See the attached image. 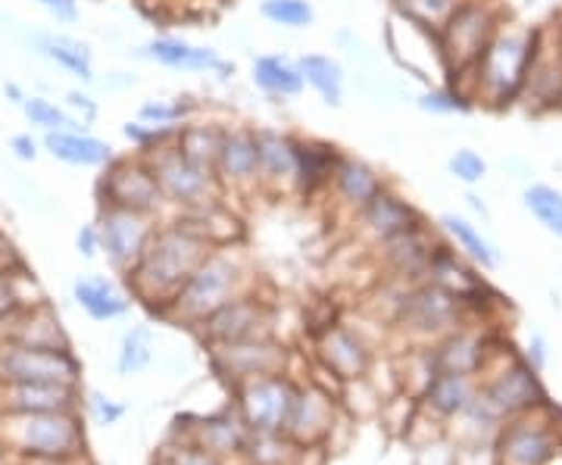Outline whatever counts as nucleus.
Masks as SVG:
<instances>
[{
    "label": "nucleus",
    "instance_id": "obj_1",
    "mask_svg": "<svg viewBox=\"0 0 562 465\" xmlns=\"http://www.w3.org/2000/svg\"><path fill=\"white\" fill-rule=\"evenodd\" d=\"M213 247L220 243L203 231V225L194 216L179 213L172 223H157L140 260L125 279L140 300L169 306Z\"/></svg>",
    "mask_w": 562,
    "mask_h": 465
},
{
    "label": "nucleus",
    "instance_id": "obj_2",
    "mask_svg": "<svg viewBox=\"0 0 562 465\" xmlns=\"http://www.w3.org/2000/svg\"><path fill=\"white\" fill-rule=\"evenodd\" d=\"M538 41H541V25H528L509 16L457 91L465 94L472 106H484L494 113H506L519 106Z\"/></svg>",
    "mask_w": 562,
    "mask_h": 465
},
{
    "label": "nucleus",
    "instance_id": "obj_3",
    "mask_svg": "<svg viewBox=\"0 0 562 465\" xmlns=\"http://www.w3.org/2000/svg\"><path fill=\"white\" fill-rule=\"evenodd\" d=\"M509 7L503 0H465L460 10L443 22L438 32V54H441L443 81L460 88L482 60L491 38L503 22L509 20Z\"/></svg>",
    "mask_w": 562,
    "mask_h": 465
},
{
    "label": "nucleus",
    "instance_id": "obj_4",
    "mask_svg": "<svg viewBox=\"0 0 562 465\" xmlns=\"http://www.w3.org/2000/svg\"><path fill=\"white\" fill-rule=\"evenodd\" d=\"M154 179L160 184V194L166 206L179 209V213H201L210 209L225 197L220 182L210 169H203L198 162H191L181 154L176 144H162L150 154H140Z\"/></svg>",
    "mask_w": 562,
    "mask_h": 465
},
{
    "label": "nucleus",
    "instance_id": "obj_5",
    "mask_svg": "<svg viewBox=\"0 0 562 465\" xmlns=\"http://www.w3.org/2000/svg\"><path fill=\"white\" fill-rule=\"evenodd\" d=\"M238 284H241V265L235 260V253H228V247H213L206 260L194 269V275L176 294L169 309H176L188 322L201 325L216 309L238 297Z\"/></svg>",
    "mask_w": 562,
    "mask_h": 465
},
{
    "label": "nucleus",
    "instance_id": "obj_6",
    "mask_svg": "<svg viewBox=\"0 0 562 465\" xmlns=\"http://www.w3.org/2000/svg\"><path fill=\"white\" fill-rule=\"evenodd\" d=\"M7 444L35 460H69L81 450V428L69 412H7Z\"/></svg>",
    "mask_w": 562,
    "mask_h": 465
},
{
    "label": "nucleus",
    "instance_id": "obj_7",
    "mask_svg": "<svg viewBox=\"0 0 562 465\" xmlns=\"http://www.w3.org/2000/svg\"><path fill=\"white\" fill-rule=\"evenodd\" d=\"M98 201H101V206L135 209V213H147L157 219L166 209L160 184L154 179L147 160L135 150L128 157H113L103 166L101 179H98Z\"/></svg>",
    "mask_w": 562,
    "mask_h": 465
},
{
    "label": "nucleus",
    "instance_id": "obj_8",
    "mask_svg": "<svg viewBox=\"0 0 562 465\" xmlns=\"http://www.w3.org/2000/svg\"><path fill=\"white\" fill-rule=\"evenodd\" d=\"M157 216L147 213H135V209H120V206H101L98 213V238H101L103 257L110 265L128 275L135 263L140 260L144 247L150 241L154 228H157Z\"/></svg>",
    "mask_w": 562,
    "mask_h": 465
},
{
    "label": "nucleus",
    "instance_id": "obj_9",
    "mask_svg": "<svg viewBox=\"0 0 562 465\" xmlns=\"http://www.w3.org/2000/svg\"><path fill=\"white\" fill-rule=\"evenodd\" d=\"M13 382L76 385L79 363L69 353V347H32L10 341L0 350V385H13Z\"/></svg>",
    "mask_w": 562,
    "mask_h": 465
},
{
    "label": "nucleus",
    "instance_id": "obj_10",
    "mask_svg": "<svg viewBox=\"0 0 562 465\" xmlns=\"http://www.w3.org/2000/svg\"><path fill=\"white\" fill-rule=\"evenodd\" d=\"M222 194H254L260 191V154H257V125L225 122L220 157L213 166Z\"/></svg>",
    "mask_w": 562,
    "mask_h": 465
},
{
    "label": "nucleus",
    "instance_id": "obj_11",
    "mask_svg": "<svg viewBox=\"0 0 562 465\" xmlns=\"http://www.w3.org/2000/svg\"><path fill=\"white\" fill-rule=\"evenodd\" d=\"M138 57L147 63H157L169 72H188V76H216L220 81L235 79L238 66L225 60L216 47L194 44L181 35H154L147 44L138 47Z\"/></svg>",
    "mask_w": 562,
    "mask_h": 465
},
{
    "label": "nucleus",
    "instance_id": "obj_12",
    "mask_svg": "<svg viewBox=\"0 0 562 465\" xmlns=\"http://www.w3.org/2000/svg\"><path fill=\"white\" fill-rule=\"evenodd\" d=\"M519 106L528 116H557V113H562V57L547 22L541 25V41H538L535 60L528 69Z\"/></svg>",
    "mask_w": 562,
    "mask_h": 465
},
{
    "label": "nucleus",
    "instance_id": "obj_13",
    "mask_svg": "<svg viewBox=\"0 0 562 465\" xmlns=\"http://www.w3.org/2000/svg\"><path fill=\"white\" fill-rule=\"evenodd\" d=\"M257 154H260L262 191H294L301 135L281 125H257Z\"/></svg>",
    "mask_w": 562,
    "mask_h": 465
},
{
    "label": "nucleus",
    "instance_id": "obj_14",
    "mask_svg": "<svg viewBox=\"0 0 562 465\" xmlns=\"http://www.w3.org/2000/svg\"><path fill=\"white\" fill-rule=\"evenodd\" d=\"M460 306L462 297L457 291L438 282H422L403 294L397 316L403 325H409L416 331H441L460 319Z\"/></svg>",
    "mask_w": 562,
    "mask_h": 465
},
{
    "label": "nucleus",
    "instance_id": "obj_15",
    "mask_svg": "<svg viewBox=\"0 0 562 465\" xmlns=\"http://www.w3.org/2000/svg\"><path fill=\"white\" fill-rule=\"evenodd\" d=\"M384 188H387V179L379 166H372L366 157L341 150V157L335 162V172H331V182H328L331 201L357 216L375 194H382Z\"/></svg>",
    "mask_w": 562,
    "mask_h": 465
},
{
    "label": "nucleus",
    "instance_id": "obj_16",
    "mask_svg": "<svg viewBox=\"0 0 562 465\" xmlns=\"http://www.w3.org/2000/svg\"><path fill=\"white\" fill-rule=\"evenodd\" d=\"M357 219H360L362 231L379 243L391 241V238H397L403 231L425 223L419 206L409 197H403L401 191H394L391 184L384 188L382 194H375L372 201L362 206L360 213H357Z\"/></svg>",
    "mask_w": 562,
    "mask_h": 465
},
{
    "label": "nucleus",
    "instance_id": "obj_17",
    "mask_svg": "<svg viewBox=\"0 0 562 465\" xmlns=\"http://www.w3.org/2000/svg\"><path fill=\"white\" fill-rule=\"evenodd\" d=\"M206 334L216 341V344H241V341H257L262 338L266 325H269V309L260 300H250V297H235L228 304L216 309L206 322Z\"/></svg>",
    "mask_w": 562,
    "mask_h": 465
},
{
    "label": "nucleus",
    "instance_id": "obj_18",
    "mask_svg": "<svg viewBox=\"0 0 562 465\" xmlns=\"http://www.w3.org/2000/svg\"><path fill=\"white\" fill-rule=\"evenodd\" d=\"M41 147L54 157V160L76 166V169H103L106 162L116 157L113 144L103 141L91 132H44Z\"/></svg>",
    "mask_w": 562,
    "mask_h": 465
},
{
    "label": "nucleus",
    "instance_id": "obj_19",
    "mask_svg": "<svg viewBox=\"0 0 562 465\" xmlns=\"http://www.w3.org/2000/svg\"><path fill=\"white\" fill-rule=\"evenodd\" d=\"M341 157V147L325 138H313V135H301V157H297V182L294 191L313 201L319 194H328V182L335 172V162Z\"/></svg>",
    "mask_w": 562,
    "mask_h": 465
},
{
    "label": "nucleus",
    "instance_id": "obj_20",
    "mask_svg": "<svg viewBox=\"0 0 562 465\" xmlns=\"http://www.w3.org/2000/svg\"><path fill=\"white\" fill-rule=\"evenodd\" d=\"M7 412H69L76 404V385L57 382H13L0 387Z\"/></svg>",
    "mask_w": 562,
    "mask_h": 465
},
{
    "label": "nucleus",
    "instance_id": "obj_21",
    "mask_svg": "<svg viewBox=\"0 0 562 465\" xmlns=\"http://www.w3.org/2000/svg\"><path fill=\"white\" fill-rule=\"evenodd\" d=\"M294 409V394L291 387L279 382V378H260L247 387L244 394V412H247V422L260 431H279L288 416Z\"/></svg>",
    "mask_w": 562,
    "mask_h": 465
},
{
    "label": "nucleus",
    "instance_id": "obj_22",
    "mask_svg": "<svg viewBox=\"0 0 562 465\" xmlns=\"http://www.w3.org/2000/svg\"><path fill=\"white\" fill-rule=\"evenodd\" d=\"M250 81H254L257 91H262L269 101L276 103L294 101L306 91L301 66H297V60L284 57V54H257L250 60Z\"/></svg>",
    "mask_w": 562,
    "mask_h": 465
},
{
    "label": "nucleus",
    "instance_id": "obj_23",
    "mask_svg": "<svg viewBox=\"0 0 562 465\" xmlns=\"http://www.w3.org/2000/svg\"><path fill=\"white\" fill-rule=\"evenodd\" d=\"M301 66L303 84L319 98L325 106L341 110L344 98H347V69L338 57L322 54V50H306L297 57Z\"/></svg>",
    "mask_w": 562,
    "mask_h": 465
},
{
    "label": "nucleus",
    "instance_id": "obj_24",
    "mask_svg": "<svg viewBox=\"0 0 562 465\" xmlns=\"http://www.w3.org/2000/svg\"><path fill=\"white\" fill-rule=\"evenodd\" d=\"M435 241L428 235V225L422 223L409 231H403L391 241H382V253L387 265L394 272H401L406 279H416V275H428V265H431V257H435Z\"/></svg>",
    "mask_w": 562,
    "mask_h": 465
},
{
    "label": "nucleus",
    "instance_id": "obj_25",
    "mask_svg": "<svg viewBox=\"0 0 562 465\" xmlns=\"http://www.w3.org/2000/svg\"><path fill=\"white\" fill-rule=\"evenodd\" d=\"M32 41H35V50L44 60L60 66L63 72H69L72 79L85 81V84L98 81V76H94V57H91V47L85 41L72 38V35H54V32H41Z\"/></svg>",
    "mask_w": 562,
    "mask_h": 465
},
{
    "label": "nucleus",
    "instance_id": "obj_26",
    "mask_svg": "<svg viewBox=\"0 0 562 465\" xmlns=\"http://www.w3.org/2000/svg\"><path fill=\"white\" fill-rule=\"evenodd\" d=\"M222 135H225V120H213V116H194V120L181 122L176 132V147L191 162H198L203 169L213 172L216 157H220Z\"/></svg>",
    "mask_w": 562,
    "mask_h": 465
},
{
    "label": "nucleus",
    "instance_id": "obj_27",
    "mask_svg": "<svg viewBox=\"0 0 562 465\" xmlns=\"http://www.w3.org/2000/svg\"><path fill=\"white\" fill-rule=\"evenodd\" d=\"M72 297H76V304L91 316V319H98V322H113V319H120L128 313V297L120 294V287L110 282V279H101V275H94V279H79V282L72 284Z\"/></svg>",
    "mask_w": 562,
    "mask_h": 465
},
{
    "label": "nucleus",
    "instance_id": "obj_28",
    "mask_svg": "<svg viewBox=\"0 0 562 465\" xmlns=\"http://www.w3.org/2000/svg\"><path fill=\"white\" fill-rule=\"evenodd\" d=\"M465 0H387V10L397 20L416 25L422 32L435 35L443 29V22L450 20L460 10Z\"/></svg>",
    "mask_w": 562,
    "mask_h": 465
},
{
    "label": "nucleus",
    "instance_id": "obj_29",
    "mask_svg": "<svg viewBox=\"0 0 562 465\" xmlns=\"http://www.w3.org/2000/svg\"><path fill=\"white\" fill-rule=\"evenodd\" d=\"M491 404L503 409V412H513V409H522L531 406L535 400H541V387L535 382V372L525 368V365H513L509 372H503L501 382L491 387Z\"/></svg>",
    "mask_w": 562,
    "mask_h": 465
},
{
    "label": "nucleus",
    "instance_id": "obj_30",
    "mask_svg": "<svg viewBox=\"0 0 562 465\" xmlns=\"http://www.w3.org/2000/svg\"><path fill=\"white\" fill-rule=\"evenodd\" d=\"M441 228L450 235L453 247L462 250L472 263L482 265V269H494V265H497V250H494V243L487 241L482 235V228H475L469 219H462L457 213H447V216H441Z\"/></svg>",
    "mask_w": 562,
    "mask_h": 465
},
{
    "label": "nucleus",
    "instance_id": "obj_31",
    "mask_svg": "<svg viewBox=\"0 0 562 465\" xmlns=\"http://www.w3.org/2000/svg\"><path fill=\"white\" fill-rule=\"evenodd\" d=\"M522 206L543 231L562 238V188L547 182H531L522 188Z\"/></svg>",
    "mask_w": 562,
    "mask_h": 465
},
{
    "label": "nucleus",
    "instance_id": "obj_32",
    "mask_svg": "<svg viewBox=\"0 0 562 465\" xmlns=\"http://www.w3.org/2000/svg\"><path fill=\"white\" fill-rule=\"evenodd\" d=\"M322 356L344 378H353L366 368V353H362L360 341L353 334H347L344 328H328L322 338Z\"/></svg>",
    "mask_w": 562,
    "mask_h": 465
},
{
    "label": "nucleus",
    "instance_id": "obj_33",
    "mask_svg": "<svg viewBox=\"0 0 562 465\" xmlns=\"http://www.w3.org/2000/svg\"><path fill=\"white\" fill-rule=\"evenodd\" d=\"M222 350H225L232 368H238L244 375H266L284 360V353H279L266 338L241 341V344H222Z\"/></svg>",
    "mask_w": 562,
    "mask_h": 465
},
{
    "label": "nucleus",
    "instance_id": "obj_34",
    "mask_svg": "<svg viewBox=\"0 0 562 465\" xmlns=\"http://www.w3.org/2000/svg\"><path fill=\"white\" fill-rule=\"evenodd\" d=\"M203 103L194 101L191 94H179V98H150L138 106L135 120L150 122V125H181V122L201 116Z\"/></svg>",
    "mask_w": 562,
    "mask_h": 465
},
{
    "label": "nucleus",
    "instance_id": "obj_35",
    "mask_svg": "<svg viewBox=\"0 0 562 465\" xmlns=\"http://www.w3.org/2000/svg\"><path fill=\"white\" fill-rule=\"evenodd\" d=\"M22 116L29 120V125H35L41 132H88L66 106L54 103L50 98H41V94H29L25 101L20 103Z\"/></svg>",
    "mask_w": 562,
    "mask_h": 465
},
{
    "label": "nucleus",
    "instance_id": "obj_36",
    "mask_svg": "<svg viewBox=\"0 0 562 465\" xmlns=\"http://www.w3.org/2000/svg\"><path fill=\"white\" fill-rule=\"evenodd\" d=\"M503 456L513 465H541L553 456V444L543 431L531 428H513L503 441Z\"/></svg>",
    "mask_w": 562,
    "mask_h": 465
},
{
    "label": "nucleus",
    "instance_id": "obj_37",
    "mask_svg": "<svg viewBox=\"0 0 562 465\" xmlns=\"http://www.w3.org/2000/svg\"><path fill=\"white\" fill-rule=\"evenodd\" d=\"M260 20L288 29V32H303L310 25H316V7L313 0H260Z\"/></svg>",
    "mask_w": 562,
    "mask_h": 465
},
{
    "label": "nucleus",
    "instance_id": "obj_38",
    "mask_svg": "<svg viewBox=\"0 0 562 465\" xmlns=\"http://www.w3.org/2000/svg\"><path fill=\"white\" fill-rule=\"evenodd\" d=\"M435 363L441 372H457V375H469L475 365L482 363V344L469 334H453L441 344L435 353Z\"/></svg>",
    "mask_w": 562,
    "mask_h": 465
},
{
    "label": "nucleus",
    "instance_id": "obj_39",
    "mask_svg": "<svg viewBox=\"0 0 562 465\" xmlns=\"http://www.w3.org/2000/svg\"><path fill=\"white\" fill-rule=\"evenodd\" d=\"M13 344L66 347V341H63L60 322L50 316V309H47V306H38V309H29V313H25V325H20Z\"/></svg>",
    "mask_w": 562,
    "mask_h": 465
},
{
    "label": "nucleus",
    "instance_id": "obj_40",
    "mask_svg": "<svg viewBox=\"0 0 562 465\" xmlns=\"http://www.w3.org/2000/svg\"><path fill=\"white\" fill-rule=\"evenodd\" d=\"M416 106H419L422 113H428V116H460V113H469L472 110V103L465 94H460L453 84H428V88H422L419 98H416Z\"/></svg>",
    "mask_w": 562,
    "mask_h": 465
},
{
    "label": "nucleus",
    "instance_id": "obj_41",
    "mask_svg": "<svg viewBox=\"0 0 562 465\" xmlns=\"http://www.w3.org/2000/svg\"><path fill=\"white\" fill-rule=\"evenodd\" d=\"M176 132H179V125H150V122L140 120L122 122V138L132 144L135 154H150L162 144H172Z\"/></svg>",
    "mask_w": 562,
    "mask_h": 465
},
{
    "label": "nucleus",
    "instance_id": "obj_42",
    "mask_svg": "<svg viewBox=\"0 0 562 465\" xmlns=\"http://www.w3.org/2000/svg\"><path fill=\"white\" fill-rule=\"evenodd\" d=\"M472 397V387H469V378L465 375H457V372H438L431 378V400L443 412H457L462 406L469 404Z\"/></svg>",
    "mask_w": 562,
    "mask_h": 465
},
{
    "label": "nucleus",
    "instance_id": "obj_43",
    "mask_svg": "<svg viewBox=\"0 0 562 465\" xmlns=\"http://www.w3.org/2000/svg\"><path fill=\"white\" fill-rule=\"evenodd\" d=\"M447 172L465 188H475L487 179V160L475 147H457L450 157H447Z\"/></svg>",
    "mask_w": 562,
    "mask_h": 465
},
{
    "label": "nucleus",
    "instance_id": "obj_44",
    "mask_svg": "<svg viewBox=\"0 0 562 465\" xmlns=\"http://www.w3.org/2000/svg\"><path fill=\"white\" fill-rule=\"evenodd\" d=\"M150 331L147 328H132L125 338H122V350H120V372L122 375H135L140 372L144 365L150 363Z\"/></svg>",
    "mask_w": 562,
    "mask_h": 465
},
{
    "label": "nucleus",
    "instance_id": "obj_45",
    "mask_svg": "<svg viewBox=\"0 0 562 465\" xmlns=\"http://www.w3.org/2000/svg\"><path fill=\"white\" fill-rule=\"evenodd\" d=\"M20 275L10 272L7 265L0 269V322L3 319H13L20 313L22 306V294H20Z\"/></svg>",
    "mask_w": 562,
    "mask_h": 465
},
{
    "label": "nucleus",
    "instance_id": "obj_46",
    "mask_svg": "<svg viewBox=\"0 0 562 465\" xmlns=\"http://www.w3.org/2000/svg\"><path fill=\"white\" fill-rule=\"evenodd\" d=\"M63 106H66V110H69V113H72L85 128L101 116V103L94 101L91 94H85V91H69V94H66V101H63Z\"/></svg>",
    "mask_w": 562,
    "mask_h": 465
},
{
    "label": "nucleus",
    "instance_id": "obj_47",
    "mask_svg": "<svg viewBox=\"0 0 562 465\" xmlns=\"http://www.w3.org/2000/svg\"><path fill=\"white\" fill-rule=\"evenodd\" d=\"M44 13H50L54 20L63 22V25H72L79 22V0H35Z\"/></svg>",
    "mask_w": 562,
    "mask_h": 465
},
{
    "label": "nucleus",
    "instance_id": "obj_48",
    "mask_svg": "<svg viewBox=\"0 0 562 465\" xmlns=\"http://www.w3.org/2000/svg\"><path fill=\"white\" fill-rule=\"evenodd\" d=\"M10 150H13V157L22 162L38 160V141H35L32 135H13V138H10Z\"/></svg>",
    "mask_w": 562,
    "mask_h": 465
},
{
    "label": "nucleus",
    "instance_id": "obj_49",
    "mask_svg": "<svg viewBox=\"0 0 562 465\" xmlns=\"http://www.w3.org/2000/svg\"><path fill=\"white\" fill-rule=\"evenodd\" d=\"M76 243H79V253L81 257H98V250H101V238H98V225H81L79 238H76Z\"/></svg>",
    "mask_w": 562,
    "mask_h": 465
},
{
    "label": "nucleus",
    "instance_id": "obj_50",
    "mask_svg": "<svg viewBox=\"0 0 562 465\" xmlns=\"http://www.w3.org/2000/svg\"><path fill=\"white\" fill-rule=\"evenodd\" d=\"M91 400H94V409H98V416H101L106 426H110V422H116V419H120V416H122L120 406L103 404V397H91Z\"/></svg>",
    "mask_w": 562,
    "mask_h": 465
},
{
    "label": "nucleus",
    "instance_id": "obj_51",
    "mask_svg": "<svg viewBox=\"0 0 562 465\" xmlns=\"http://www.w3.org/2000/svg\"><path fill=\"white\" fill-rule=\"evenodd\" d=\"M176 465H216L206 453H198V450H188V453H179Z\"/></svg>",
    "mask_w": 562,
    "mask_h": 465
},
{
    "label": "nucleus",
    "instance_id": "obj_52",
    "mask_svg": "<svg viewBox=\"0 0 562 465\" xmlns=\"http://www.w3.org/2000/svg\"><path fill=\"white\" fill-rule=\"evenodd\" d=\"M550 25V32H553V41H557V50H560L562 57V3L557 7V13H553V20L547 22Z\"/></svg>",
    "mask_w": 562,
    "mask_h": 465
},
{
    "label": "nucleus",
    "instance_id": "obj_53",
    "mask_svg": "<svg viewBox=\"0 0 562 465\" xmlns=\"http://www.w3.org/2000/svg\"><path fill=\"white\" fill-rule=\"evenodd\" d=\"M3 94H7V98H10V101L16 103V106H20V103L25 101V98H29V94H25V91H22L20 84H16V81H3Z\"/></svg>",
    "mask_w": 562,
    "mask_h": 465
},
{
    "label": "nucleus",
    "instance_id": "obj_54",
    "mask_svg": "<svg viewBox=\"0 0 562 465\" xmlns=\"http://www.w3.org/2000/svg\"><path fill=\"white\" fill-rule=\"evenodd\" d=\"M465 203H469V206H472V209H475L479 216H484V219H491V209H487V203H484V197H479V194H472V191H469V194H465Z\"/></svg>",
    "mask_w": 562,
    "mask_h": 465
},
{
    "label": "nucleus",
    "instance_id": "obj_55",
    "mask_svg": "<svg viewBox=\"0 0 562 465\" xmlns=\"http://www.w3.org/2000/svg\"><path fill=\"white\" fill-rule=\"evenodd\" d=\"M0 465H3V446H0Z\"/></svg>",
    "mask_w": 562,
    "mask_h": 465
}]
</instances>
